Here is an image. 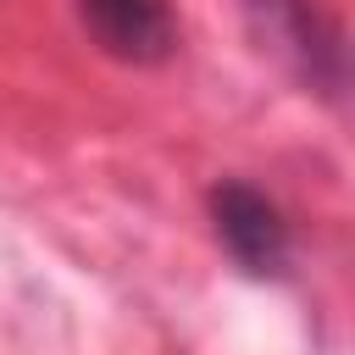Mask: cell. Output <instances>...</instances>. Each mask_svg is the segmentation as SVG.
Segmentation results:
<instances>
[{
    "label": "cell",
    "mask_w": 355,
    "mask_h": 355,
    "mask_svg": "<svg viewBox=\"0 0 355 355\" xmlns=\"http://www.w3.org/2000/svg\"><path fill=\"white\" fill-rule=\"evenodd\" d=\"M205 205H211V233H216L222 255H227L244 277H255V283L288 277V266H294V239H288V222H283L277 200H266V194H261L255 183H244V178H222V183H211Z\"/></svg>",
    "instance_id": "cell-1"
},
{
    "label": "cell",
    "mask_w": 355,
    "mask_h": 355,
    "mask_svg": "<svg viewBox=\"0 0 355 355\" xmlns=\"http://www.w3.org/2000/svg\"><path fill=\"white\" fill-rule=\"evenodd\" d=\"M89 44L122 67H161L178 50L172 0H72Z\"/></svg>",
    "instance_id": "cell-2"
}]
</instances>
